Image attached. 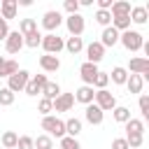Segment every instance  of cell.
<instances>
[{"label": "cell", "mask_w": 149, "mask_h": 149, "mask_svg": "<svg viewBox=\"0 0 149 149\" xmlns=\"http://www.w3.org/2000/svg\"><path fill=\"white\" fill-rule=\"evenodd\" d=\"M40 126H42L44 135H49L51 140H54V137H58V140L65 137V121L58 119V116H51V114H49V116H42V123H40Z\"/></svg>", "instance_id": "1"}, {"label": "cell", "mask_w": 149, "mask_h": 149, "mask_svg": "<svg viewBox=\"0 0 149 149\" xmlns=\"http://www.w3.org/2000/svg\"><path fill=\"white\" fill-rule=\"evenodd\" d=\"M40 47L44 49V54L58 56V54L65 49V40H63V37H58L56 33H47V35H42V44H40Z\"/></svg>", "instance_id": "2"}, {"label": "cell", "mask_w": 149, "mask_h": 149, "mask_svg": "<svg viewBox=\"0 0 149 149\" xmlns=\"http://www.w3.org/2000/svg\"><path fill=\"white\" fill-rule=\"evenodd\" d=\"M119 42H121L128 51H140L144 37H142V33H137V30H126V33H119Z\"/></svg>", "instance_id": "3"}, {"label": "cell", "mask_w": 149, "mask_h": 149, "mask_svg": "<svg viewBox=\"0 0 149 149\" xmlns=\"http://www.w3.org/2000/svg\"><path fill=\"white\" fill-rule=\"evenodd\" d=\"M28 79H30V72H28V70H16L12 77H7V88L16 95L19 91H23V88H26Z\"/></svg>", "instance_id": "4"}, {"label": "cell", "mask_w": 149, "mask_h": 149, "mask_svg": "<svg viewBox=\"0 0 149 149\" xmlns=\"http://www.w3.org/2000/svg\"><path fill=\"white\" fill-rule=\"evenodd\" d=\"M93 105H98L102 112H109V109H114V107H116V98H114V93H112V91L100 88V91H95V95H93Z\"/></svg>", "instance_id": "5"}, {"label": "cell", "mask_w": 149, "mask_h": 149, "mask_svg": "<svg viewBox=\"0 0 149 149\" xmlns=\"http://www.w3.org/2000/svg\"><path fill=\"white\" fill-rule=\"evenodd\" d=\"M65 26H68L70 37H81V33H84V28H86V21H84L81 14H70V16L65 19Z\"/></svg>", "instance_id": "6"}, {"label": "cell", "mask_w": 149, "mask_h": 149, "mask_svg": "<svg viewBox=\"0 0 149 149\" xmlns=\"http://www.w3.org/2000/svg\"><path fill=\"white\" fill-rule=\"evenodd\" d=\"M63 23V16H61V12L58 9H49V12H44V16H42V28L47 30V33H56V28Z\"/></svg>", "instance_id": "7"}, {"label": "cell", "mask_w": 149, "mask_h": 149, "mask_svg": "<svg viewBox=\"0 0 149 149\" xmlns=\"http://www.w3.org/2000/svg\"><path fill=\"white\" fill-rule=\"evenodd\" d=\"M49 79H47V74H33L30 79H28V84H26V88H23V93L26 95H37V93H42V88H44V84H47Z\"/></svg>", "instance_id": "8"}, {"label": "cell", "mask_w": 149, "mask_h": 149, "mask_svg": "<svg viewBox=\"0 0 149 149\" xmlns=\"http://www.w3.org/2000/svg\"><path fill=\"white\" fill-rule=\"evenodd\" d=\"M5 49H7V54H19V51L23 49V35H21L19 30L9 33L7 40H5Z\"/></svg>", "instance_id": "9"}, {"label": "cell", "mask_w": 149, "mask_h": 149, "mask_svg": "<svg viewBox=\"0 0 149 149\" xmlns=\"http://www.w3.org/2000/svg\"><path fill=\"white\" fill-rule=\"evenodd\" d=\"M102 56H105V47H102L100 42H91V44L86 47V63L98 65V63L102 61Z\"/></svg>", "instance_id": "10"}, {"label": "cell", "mask_w": 149, "mask_h": 149, "mask_svg": "<svg viewBox=\"0 0 149 149\" xmlns=\"http://www.w3.org/2000/svg\"><path fill=\"white\" fill-rule=\"evenodd\" d=\"M98 72H100V70H98V65H93V63H81V65H79V77H81L84 86H93V79H95Z\"/></svg>", "instance_id": "11"}, {"label": "cell", "mask_w": 149, "mask_h": 149, "mask_svg": "<svg viewBox=\"0 0 149 149\" xmlns=\"http://www.w3.org/2000/svg\"><path fill=\"white\" fill-rule=\"evenodd\" d=\"M84 119L91 123V126H100L102 123V119H105V112L98 107V105H86V109H84Z\"/></svg>", "instance_id": "12"}, {"label": "cell", "mask_w": 149, "mask_h": 149, "mask_svg": "<svg viewBox=\"0 0 149 149\" xmlns=\"http://www.w3.org/2000/svg\"><path fill=\"white\" fill-rule=\"evenodd\" d=\"M126 70H128L130 74H144V72H149V58H144V56L130 58V63H128Z\"/></svg>", "instance_id": "13"}, {"label": "cell", "mask_w": 149, "mask_h": 149, "mask_svg": "<svg viewBox=\"0 0 149 149\" xmlns=\"http://www.w3.org/2000/svg\"><path fill=\"white\" fill-rule=\"evenodd\" d=\"M74 105V93H61L54 100V112H70Z\"/></svg>", "instance_id": "14"}, {"label": "cell", "mask_w": 149, "mask_h": 149, "mask_svg": "<svg viewBox=\"0 0 149 149\" xmlns=\"http://www.w3.org/2000/svg\"><path fill=\"white\" fill-rule=\"evenodd\" d=\"M130 23H137V26H144L147 21H149V9L147 7H142V5H137V7H130Z\"/></svg>", "instance_id": "15"}, {"label": "cell", "mask_w": 149, "mask_h": 149, "mask_svg": "<svg viewBox=\"0 0 149 149\" xmlns=\"http://www.w3.org/2000/svg\"><path fill=\"white\" fill-rule=\"evenodd\" d=\"M16 12H19V5H16V0H2V2H0V16H2L5 21H9V19H16Z\"/></svg>", "instance_id": "16"}, {"label": "cell", "mask_w": 149, "mask_h": 149, "mask_svg": "<svg viewBox=\"0 0 149 149\" xmlns=\"http://www.w3.org/2000/svg\"><path fill=\"white\" fill-rule=\"evenodd\" d=\"M40 68L44 72H56L61 68V58L58 56H51V54H44V56H40Z\"/></svg>", "instance_id": "17"}, {"label": "cell", "mask_w": 149, "mask_h": 149, "mask_svg": "<svg viewBox=\"0 0 149 149\" xmlns=\"http://www.w3.org/2000/svg\"><path fill=\"white\" fill-rule=\"evenodd\" d=\"M93 95H95V88L93 86H79L74 91V100L81 102V105H91L93 102Z\"/></svg>", "instance_id": "18"}, {"label": "cell", "mask_w": 149, "mask_h": 149, "mask_svg": "<svg viewBox=\"0 0 149 149\" xmlns=\"http://www.w3.org/2000/svg\"><path fill=\"white\" fill-rule=\"evenodd\" d=\"M116 42H119V30H114L112 26L102 28V35H100V44L107 49V47H114Z\"/></svg>", "instance_id": "19"}, {"label": "cell", "mask_w": 149, "mask_h": 149, "mask_svg": "<svg viewBox=\"0 0 149 149\" xmlns=\"http://www.w3.org/2000/svg\"><path fill=\"white\" fill-rule=\"evenodd\" d=\"M109 14H112V16H128V14H130V2H128V0H116V2H112Z\"/></svg>", "instance_id": "20"}, {"label": "cell", "mask_w": 149, "mask_h": 149, "mask_svg": "<svg viewBox=\"0 0 149 149\" xmlns=\"http://www.w3.org/2000/svg\"><path fill=\"white\" fill-rule=\"evenodd\" d=\"M107 77L112 79V84L123 86V84H126V79H128V70H126V68H121V65H116V68H112V72H109Z\"/></svg>", "instance_id": "21"}, {"label": "cell", "mask_w": 149, "mask_h": 149, "mask_svg": "<svg viewBox=\"0 0 149 149\" xmlns=\"http://www.w3.org/2000/svg\"><path fill=\"white\" fill-rule=\"evenodd\" d=\"M123 86L128 88V93H142L144 81H142V77H140V74H128V79H126V84H123Z\"/></svg>", "instance_id": "22"}, {"label": "cell", "mask_w": 149, "mask_h": 149, "mask_svg": "<svg viewBox=\"0 0 149 149\" xmlns=\"http://www.w3.org/2000/svg\"><path fill=\"white\" fill-rule=\"evenodd\" d=\"M58 95H61V86H58L56 81H47V84H44V88H42V98H47V100H51V102H54Z\"/></svg>", "instance_id": "23"}, {"label": "cell", "mask_w": 149, "mask_h": 149, "mask_svg": "<svg viewBox=\"0 0 149 149\" xmlns=\"http://www.w3.org/2000/svg\"><path fill=\"white\" fill-rule=\"evenodd\" d=\"M81 133V121L77 119V116H70L68 121H65V135L68 137H77Z\"/></svg>", "instance_id": "24"}, {"label": "cell", "mask_w": 149, "mask_h": 149, "mask_svg": "<svg viewBox=\"0 0 149 149\" xmlns=\"http://www.w3.org/2000/svg\"><path fill=\"white\" fill-rule=\"evenodd\" d=\"M123 126H126V135H128V133H140V135H144V121H142V119H133V116H130Z\"/></svg>", "instance_id": "25"}, {"label": "cell", "mask_w": 149, "mask_h": 149, "mask_svg": "<svg viewBox=\"0 0 149 149\" xmlns=\"http://www.w3.org/2000/svg\"><path fill=\"white\" fill-rule=\"evenodd\" d=\"M65 49H68L72 56H77V54L84 49V40H81V37H68V40H65Z\"/></svg>", "instance_id": "26"}, {"label": "cell", "mask_w": 149, "mask_h": 149, "mask_svg": "<svg viewBox=\"0 0 149 149\" xmlns=\"http://www.w3.org/2000/svg\"><path fill=\"white\" fill-rule=\"evenodd\" d=\"M0 142H2V147H5V149H16L19 135H16L14 130H5V133H2V137H0Z\"/></svg>", "instance_id": "27"}, {"label": "cell", "mask_w": 149, "mask_h": 149, "mask_svg": "<svg viewBox=\"0 0 149 149\" xmlns=\"http://www.w3.org/2000/svg\"><path fill=\"white\" fill-rule=\"evenodd\" d=\"M37 30V21L35 19H21V23H19V33L26 37V35H30V33H35Z\"/></svg>", "instance_id": "28"}, {"label": "cell", "mask_w": 149, "mask_h": 149, "mask_svg": "<svg viewBox=\"0 0 149 149\" xmlns=\"http://www.w3.org/2000/svg\"><path fill=\"white\" fill-rule=\"evenodd\" d=\"M112 116H114V121L126 123V121L130 119V109H128V107H123V105H116V107L112 109Z\"/></svg>", "instance_id": "29"}, {"label": "cell", "mask_w": 149, "mask_h": 149, "mask_svg": "<svg viewBox=\"0 0 149 149\" xmlns=\"http://www.w3.org/2000/svg\"><path fill=\"white\" fill-rule=\"evenodd\" d=\"M54 147V140L49 135H37L33 137V149H51Z\"/></svg>", "instance_id": "30"}, {"label": "cell", "mask_w": 149, "mask_h": 149, "mask_svg": "<svg viewBox=\"0 0 149 149\" xmlns=\"http://www.w3.org/2000/svg\"><path fill=\"white\" fill-rule=\"evenodd\" d=\"M40 44H42V35H40V30H35V33H30V35H26V37H23V47L37 49Z\"/></svg>", "instance_id": "31"}, {"label": "cell", "mask_w": 149, "mask_h": 149, "mask_svg": "<svg viewBox=\"0 0 149 149\" xmlns=\"http://www.w3.org/2000/svg\"><path fill=\"white\" fill-rule=\"evenodd\" d=\"M14 98H16V95H14L7 86L0 88V107H9V105H14Z\"/></svg>", "instance_id": "32"}, {"label": "cell", "mask_w": 149, "mask_h": 149, "mask_svg": "<svg viewBox=\"0 0 149 149\" xmlns=\"http://www.w3.org/2000/svg\"><path fill=\"white\" fill-rule=\"evenodd\" d=\"M16 70H19V63H16L14 58H7V61H5V65H2V72H0V77H12Z\"/></svg>", "instance_id": "33"}, {"label": "cell", "mask_w": 149, "mask_h": 149, "mask_svg": "<svg viewBox=\"0 0 149 149\" xmlns=\"http://www.w3.org/2000/svg\"><path fill=\"white\" fill-rule=\"evenodd\" d=\"M126 142H128V149H137V147H142L144 135H140V133H128V135H126Z\"/></svg>", "instance_id": "34"}, {"label": "cell", "mask_w": 149, "mask_h": 149, "mask_svg": "<svg viewBox=\"0 0 149 149\" xmlns=\"http://www.w3.org/2000/svg\"><path fill=\"white\" fill-rule=\"evenodd\" d=\"M37 112H40L42 116H49V114L54 112V102L47 100V98H40V102H37Z\"/></svg>", "instance_id": "35"}, {"label": "cell", "mask_w": 149, "mask_h": 149, "mask_svg": "<svg viewBox=\"0 0 149 149\" xmlns=\"http://www.w3.org/2000/svg\"><path fill=\"white\" fill-rule=\"evenodd\" d=\"M95 21H98L102 28H107V26L112 23V14H109V12H105V9H98V12H95Z\"/></svg>", "instance_id": "36"}, {"label": "cell", "mask_w": 149, "mask_h": 149, "mask_svg": "<svg viewBox=\"0 0 149 149\" xmlns=\"http://www.w3.org/2000/svg\"><path fill=\"white\" fill-rule=\"evenodd\" d=\"M107 84H109V77H107V72H98V74H95V79H93V86L100 91V88H107Z\"/></svg>", "instance_id": "37"}, {"label": "cell", "mask_w": 149, "mask_h": 149, "mask_svg": "<svg viewBox=\"0 0 149 149\" xmlns=\"http://www.w3.org/2000/svg\"><path fill=\"white\" fill-rule=\"evenodd\" d=\"M61 149H81V144L77 142V137H61Z\"/></svg>", "instance_id": "38"}, {"label": "cell", "mask_w": 149, "mask_h": 149, "mask_svg": "<svg viewBox=\"0 0 149 149\" xmlns=\"http://www.w3.org/2000/svg\"><path fill=\"white\" fill-rule=\"evenodd\" d=\"M63 9L68 12V16L70 14H79V0H65L63 2Z\"/></svg>", "instance_id": "39"}, {"label": "cell", "mask_w": 149, "mask_h": 149, "mask_svg": "<svg viewBox=\"0 0 149 149\" xmlns=\"http://www.w3.org/2000/svg\"><path fill=\"white\" fill-rule=\"evenodd\" d=\"M16 149H33V137L30 135H19Z\"/></svg>", "instance_id": "40"}, {"label": "cell", "mask_w": 149, "mask_h": 149, "mask_svg": "<svg viewBox=\"0 0 149 149\" xmlns=\"http://www.w3.org/2000/svg\"><path fill=\"white\" fill-rule=\"evenodd\" d=\"M140 112L142 119H149V95H140Z\"/></svg>", "instance_id": "41"}, {"label": "cell", "mask_w": 149, "mask_h": 149, "mask_svg": "<svg viewBox=\"0 0 149 149\" xmlns=\"http://www.w3.org/2000/svg\"><path fill=\"white\" fill-rule=\"evenodd\" d=\"M112 149H128L126 137H114V140H112Z\"/></svg>", "instance_id": "42"}, {"label": "cell", "mask_w": 149, "mask_h": 149, "mask_svg": "<svg viewBox=\"0 0 149 149\" xmlns=\"http://www.w3.org/2000/svg\"><path fill=\"white\" fill-rule=\"evenodd\" d=\"M7 35H9V26H7V21L0 16V40H7Z\"/></svg>", "instance_id": "43"}, {"label": "cell", "mask_w": 149, "mask_h": 149, "mask_svg": "<svg viewBox=\"0 0 149 149\" xmlns=\"http://www.w3.org/2000/svg\"><path fill=\"white\" fill-rule=\"evenodd\" d=\"M16 5H21V7H30L33 0H16Z\"/></svg>", "instance_id": "44"}]
</instances>
